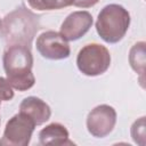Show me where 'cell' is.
<instances>
[{"label": "cell", "instance_id": "6da1fadb", "mask_svg": "<svg viewBox=\"0 0 146 146\" xmlns=\"http://www.w3.org/2000/svg\"><path fill=\"white\" fill-rule=\"evenodd\" d=\"M6 79L18 91H26L35 83L32 72L33 55L30 47L21 44L7 46L2 56Z\"/></svg>", "mask_w": 146, "mask_h": 146}, {"label": "cell", "instance_id": "7a4b0ae2", "mask_svg": "<svg viewBox=\"0 0 146 146\" xmlns=\"http://www.w3.org/2000/svg\"><path fill=\"white\" fill-rule=\"evenodd\" d=\"M40 17L24 5L7 14L2 21L1 33L7 43L31 48V43L40 29Z\"/></svg>", "mask_w": 146, "mask_h": 146}, {"label": "cell", "instance_id": "3957f363", "mask_svg": "<svg viewBox=\"0 0 146 146\" xmlns=\"http://www.w3.org/2000/svg\"><path fill=\"white\" fill-rule=\"evenodd\" d=\"M130 22V14L123 6L110 3L100 9L95 26L98 35L105 42L117 43L128 32Z\"/></svg>", "mask_w": 146, "mask_h": 146}, {"label": "cell", "instance_id": "277c9868", "mask_svg": "<svg viewBox=\"0 0 146 146\" xmlns=\"http://www.w3.org/2000/svg\"><path fill=\"white\" fill-rule=\"evenodd\" d=\"M111 54L100 43H88L83 46L76 56L79 71L87 76H98L104 74L111 65Z\"/></svg>", "mask_w": 146, "mask_h": 146}, {"label": "cell", "instance_id": "5b68a950", "mask_svg": "<svg viewBox=\"0 0 146 146\" xmlns=\"http://www.w3.org/2000/svg\"><path fill=\"white\" fill-rule=\"evenodd\" d=\"M35 127L36 124L32 119L19 112L7 121L0 144L6 146H27Z\"/></svg>", "mask_w": 146, "mask_h": 146}, {"label": "cell", "instance_id": "8992f818", "mask_svg": "<svg viewBox=\"0 0 146 146\" xmlns=\"http://www.w3.org/2000/svg\"><path fill=\"white\" fill-rule=\"evenodd\" d=\"M116 111L113 106L107 104L98 105L87 115V130L92 137L104 138L113 131L116 124Z\"/></svg>", "mask_w": 146, "mask_h": 146}, {"label": "cell", "instance_id": "52a82bcc", "mask_svg": "<svg viewBox=\"0 0 146 146\" xmlns=\"http://www.w3.org/2000/svg\"><path fill=\"white\" fill-rule=\"evenodd\" d=\"M36 50L39 54L50 60L66 59L71 55L68 41H66L59 32L46 31L36 38Z\"/></svg>", "mask_w": 146, "mask_h": 146}, {"label": "cell", "instance_id": "ba28073f", "mask_svg": "<svg viewBox=\"0 0 146 146\" xmlns=\"http://www.w3.org/2000/svg\"><path fill=\"white\" fill-rule=\"evenodd\" d=\"M92 23L94 18L89 11H73L62 23L59 33L66 41H75L82 38L90 30Z\"/></svg>", "mask_w": 146, "mask_h": 146}, {"label": "cell", "instance_id": "9c48e42d", "mask_svg": "<svg viewBox=\"0 0 146 146\" xmlns=\"http://www.w3.org/2000/svg\"><path fill=\"white\" fill-rule=\"evenodd\" d=\"M19 112L32 119L36 125L46 123L51 116L50 106L44 100L35 96L24 98L19 104Z\"/></svg>", "mask_w": 146, "mask_h": 146}, {"label": "cell", "instance_id": "30bf717a", "mask_svg": "<svg viewBox=\"0 0 146 146\" xmlns=\"http://www.w3.org/2000/svg\"><path fill=\"white\" fill-rule=\"evenodd\" d=\"M39 144L40 145H73L74 143L70 140V133L65 125L58 122H52L46 125L39 132Z\"/></svg>", "mask_w": 146, "mask_h": 146}, {"label": "cell", "instance_id": "8fae6325", "mask_svg": "<svg viewBox=\"0 0 146 146\" xmlns=\"http://www.w3.org/2000/svg\"><path fill=\"white\" fill-rule=\"evenodd\" d=\"M145 46L146 43L144 41H138L129 50V64L131 68L139 75V83L141 88H145Z\"/></svg>", "mask_w": 146, "mask_h": 146}, {"label": "cell", "instance_id": "7c38bea8", "mask_svg": "<svg viewBox=\"0 0 146 146\" xmlns=\"http://www.w3.org/2000/svg\"><path fill=\"white\" fill-rule=\"evenodd\" d=\"M73 1L74 0H27V3L32 9L44 11L70 7L73 5Z\"/></svg>", "mask_w": 146, "mask_h": 146}, {"label": "cell", "instance_id": "4fadbf2b", "mask_svg": "<svg viewBox=\"0 0 146 146\" xmlns=\"http://www.w3.org/2000/svg\"><path fill=\"white\" fill-rule=\"evenodd\" d=\"M145 116H141L139 119H137L130 128V135L131 138L133 140V143H136L139 146H144L145 145V135H146V125H145Z\"/></svg>", "mask_w": 146, "mask_h": 146}, {"label": "cell", "instance_id": "5bb4252c", "mask_svg": "<svg viewBox=\"0 0 146 146\" xmlns=\"http://www.w3.org/2000/svg\"><path fill=\"white\" fill-rule=\"evenodd\" d=\"M14 98V88L7 81V79L0 76V100L9 102Z\"/></svg>", "mask_w": 146, "mask_h": 146}, {"label": "cell", "instance_id": "9a60e30c", "mask_svg": "<svg viewBox=\"0 0 146 146\" xmlns=\"http://www.w3.org/2000/svg\"><path fill=\"white\" fill-rule=\"evenodd\" d=\"M98 2H99V0H74L73 6L79 7V8H90V7H94L95 5H97Z\"/></svg>", "mask_w": 146, "mask_h": 146}, {"label": "cell", "instance_id": "2e32d148", "mask_svg": "<svg viewBox=\"0 0 146 146\" xmlns=\"http://www.w3.org/2000/svg\"><path fill=\"white\" fill-rule=\"evenodd\" d=\"M1 29H2V21H1V18H0V32H1Z\"/></svg>", "mask_w": 146, "mask_h": 146}, {"label": "cell", "instance_id": "e0dca14e", "mask_svg": "<svg viewBox=\"0 0 146 146\" xmlns=\"http://www.w3.org/2000/svg\"><path fill=\"white\" fill-rule=\"evenodd\" d=\"M0 105H1V100H0ZM0 122H1V120H0Z\"/></svg>", "mask_w": 146, "mask_h": 146}]
</instances>
